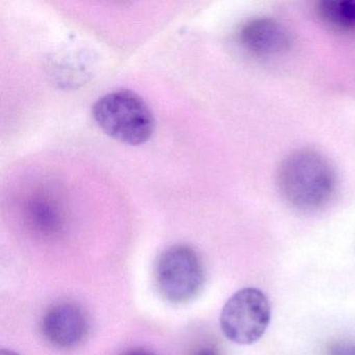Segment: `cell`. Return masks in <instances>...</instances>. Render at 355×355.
<instances>
[{
  "label": "cell",
  "mask_w": 355,
  "mask_h": 355,
  "mask_svg": "<svg viewBox=\"0 0 355 355\" xmlns=\"http://www.w3.org/2000/svg\"><path fill=\"white\" fill-rule=\"evenodd\" d=\"M336 172L319 151L301 148L288 153L277 170V186L295 209L311 211L325 207L336 190Z\"/></svg>",
  "instance_id": "1"
},
{
  "label": "cell",
  "mask_w": 355,
  "mask_h": 355,
  "mask_svg": "<svg viewBox=\"0 0 355 355\" xmlns=\"http://www.w3.org/2000/svg\"><path fill=\"white\" fill-rule=\"evenodd\" d=\"M92 115L107 136L128 145L143 144L155 130L150 109L132 91L118 90L103 95L93 105Z\"/></svg>",
  "instance_id": "2"
},
{
  "label": "cell",
  "mask_w": 355,
  "mask_h": 355,
  "mask_svg": "<svg viewBox=\"0 0 355 355\" xmlns=\"http://www.w3.org/2000/svg\"><path fill=\"white\" fill-rule=\"evenodd\" d=\"M159 294L172 304H184L199 296L205 282V270L198 253L187 245L165 249L155 265Z\"/></svg>",
  "instance_id": "3"
},
{
  "label": "cell",
  "mask_w": 355,
  "mask_h": 355,
  "mask_svg": "<svg viewBox=\"0 0 355 355\" xmlns=\"http://www.w3.org/2000/svg\"><path fill=\"white\" fill-rule=\"evenodd\" d=\"M271 321V304L259 288H245L224 304L220 326L224 336L239 345H250L265 334Z\"/></svg>",
  "instance_id": "4"
},
{
  "label": "cell",
  "mask_w": 355,
  "mask_h": 355,
  "mask_svg": "<svg viewBox=\"0 0 355 355\" xmlns=\"http://www.w3.org/2000/svg\"><path fill=\"white\" fill-rule=\"evenodd\" d=\"M42 332L47 342L55 348H76L88 336V317L78 304L59 303L51 307L43 317Z\"/></svg>",
  "instance_id": "5"
},
{
  "label": "cell",
  "mask_w": 355,
  "mask_h": 355,
  "mask_svg": "<svg viewBox=\"0 0 355 355\" xmlns=\"http://www.w3.org/2000/svg\"><path fill=\"white\" fill-rule=\"evenodd\" d=\"M238 39L245 51L259 58L282 55L292 45V36L288 28L270 17L253 18L243 24Z\"/></svg>",
  "instance_id": "6"
},
{
  "label": "cell",
  "mask_w": 355,
  "mask_h": 355,
  "mask_svg": "<svg viewBox=\"0 0 355 355\" xmlns=\"http://www.w3.org/2000/svg\"><path fill=\"white\" fill-rule=\"evenodd\" d=\"M315 10L326 26L338 32L355 33V0H323Z\"/></svg>",
  "instance_id": "7"
},
{
  "label": "cell",
  "mask_w": 355,
  "mask_h": 355,
  "mask_svg": "<svg viewBox=\"0 0 355 355\" xmlns=\"http://www.w3.org/2000/svg\"><path fill=\"white\" fill-rule=\"evenodd\" d=\"M49 195L38 194L28 203V218L41 230L53 232L62 221L61 209Z\"/></svg>",
  "instance_id": "8"
},
{
  "label": "cell",
  "mask_w": 355,
  "mask_h": 355,
  "mask_svg": "<svg viewBox=\"0 0 355 355\" xmlns=\"http://www.w3.org/2000/svg\"><path fill=\"white\" fill-rule=\"evenodd\" d=\"M331 355H355V345L348 343L336 345L332 348Z\"/></svg>",
  "instance_id": "9"
},
{
  "label": "cell",
  "mask_w": 355,
  "mask_h": 355,
  "mask_svg": "<svg viewBox=\"0 0 355 355\" xmlns=\"http://www.w3.org/2000/svg\"><path fill=\"white\" fill-rule=\"evenodd\" d=\"M120 355H155L153 353L149 352L148 350H145L142 348H132L128 350L124 351Z\"/></svg>",
  "instance_id": "10"
},
{
  "label": "cell",
  "mask_w": 355,
  "mask_h": 355,
  "mask_svg": "<svg viewBox=\"0 0 355 355\" xmlns=\"http://www.w3.org/2000/svg\"><path fill=\"white\" fill-rule=\"evenodd\" d=\"M196 355H216V352L215 351L211 350V349L205 348L201 349Z\"/></svg>",
  "instance_id": "11"
},
{
  "label": "cell",
  "mask_w": 355,
  "mask_h": 355,
  "mask_svg": "<svg viewBox=\"0 0 355 355\" xmlns=\"http://www.w3.org/2000/svg\"><path fill=\"white\" fill-rule=\"evenodd\" d=\"M0 355H19L18 353L14 352L12 350H7V349H3L1 352H0Z\"/></svg>",
  "instance_id": "12"
}]
</instances>
